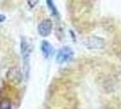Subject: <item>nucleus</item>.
<instances>
[{
	"instance_id": "1",
	"label": "nucleus",
	"mask_w": 121,
	"mask_h": 109,
	"mask_svg": "<svg viewBox=\"0 0 121 109\" xmlns=\"http://www.w3.org/2000/svg\"><path fill=\"white\" fill-rule=\"evenodd\" d=\"M74 57V52L70 47H64L60 48L56 56V61L59 64L70 62Z\"/></svg>"
},
{
	"instance_id": "2",
	"label": "nucleus",
	"mask_w": 121,
	"mask_h": 109,
	"mask_svg": "<svg viewBox=\"0 0 121 109\" xmlns=\"http://www.w3.org/2000/svg\"><path fill=\"white\" fill-rule=\"evenodd\" d=\"M7 80L13 84H19L22 81V73L17 66H13L9 68L6 73Z\"/></svg>"
},
{
	"instance_id": "3",
	"label": "nucleus",
	"mask_w": 121,
	"mask_h": 109,
	"mask_svg": "<svg viewBox=\"0 0 121 109\" xmlns=\"http://www.w3.org/2000/svg\"><path fill=\"white\" fill-rule=\"evenodd\" d=\"M84 44L88 48H102L105 46L104 40L98 36H91V37L87 38Z\"/></svg>"
},
{
	"instance_id": "4",
	"label": "nucleus",
	"mask_w": 121,
	"mask_h": 109,
	"mask_svg": "<svg viewBox=\"0 0 121 109\" xmlns=\"http://www.w3.org/2000/svg\"><path fill=\"white\" fill-rule=\"evenodd\" d=\"M52 29V23L49 19L42 21L38 26V32L42 36H49Z\"/></svg>"
},
{
	"instance_id": "5",
	"label": "nucleus",
	"mask_w": 121,
	"mask_h": 109,
	"mask_svg": "<svg viewBox=\"0 0 121 109\" xmlns=\"http://www.w3.org/2000/svg\"><path fill=\"white\" fill-rule=\"evenodd\" d=\"M41 49H42V52H43V56L45 57H52V55L53 54V47H52V46L51 45L49 42L47 41L42 42Z\"/></svg>"
},
{
	"instance_id": "6",
	"label": "nucleus",
	"mask_w": 121,
	"mask_h": 109,
	"mask_svg": "<svg viewBox=\"0 0 121 109\" xmlns=\"http://www.w3.org/2000/svg\"><path fill=\"white\" fill-rule=\"evenodd\" d=\"M21 50H22L24 59H25V61H26L28 57H29V53L30 52H29V46H28L27 42L25 41V39L22 40V43H21Z\"/></svg>"
},
{
	"instance_id": "7",
	"label": "nucleus",
	"mask_w": 121,
	"mask_h": 109,
	"mask_svg": "<svg viewBox=\"0 0 121 109\" xmlns=\"http://www.w3.org/2000/svg\"><path fill=\"white\" fill-rule=\"evenodd\" d=\"M0 109H12V104H11L10 101L5 99L0 103Z\"/></svg>"
},
{
	"instance_id": "8",
	"label": "nucleus",
	"mask_w": 121,
	"mask_h": 109,
	"mask_svg": "<svg viewBox=\"0 0 121 109\" xmlns=\"http://www.w3.org/2000/svg\"><path fill=\"white\" fill-rule=\"evenodd\" d=\"M47 3H48V5L50 6V8H52V12L53 13V14H57V10H56L55 6L53 5V4H52V1H47Z\"/></svg>"
},
{
	"instance_id": "9",
	"label": "nucleus",
	"mask_w": 121,
	"mask_h": 109,
	"mask_svg": "<svg viewBox=\"0 0 121 109\" xmlns=\"http://www.w3.org/2000/svg\"><path fill=\"white\" fill-rule=\"evenodd\" d=\"M5 16H3V15H0V22H3V21H5Z\"/></svg>"
}]
</instances>
